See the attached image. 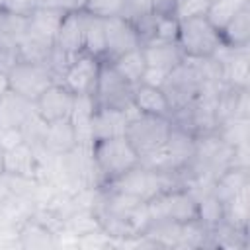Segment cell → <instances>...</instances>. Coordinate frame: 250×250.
Wrapping results in <instances>:
<instances>
[{"instance_id":"obj_1","label":"cell","mask_w":250,"mask_h":250,"mask_svg":"<svg viewBox=\"0 0 250 250\" xmlns=\"http://www.w3.org/2000/svg\"><path fill=\"white\" fill-rule=\"evenodd\" d=\"M90 156L94 162V170L102 176L105 184L113 182L115 178L141 164L137 148L125 135L94 139L90 143Z\"/></svg>"},{"instance_id":"obj_2","label":"cell","mask_w":250,"mask_h":250,"mask_svg":"<svg viewBox=\"0 0 250 250\" xmlns=\"http://www.w3.org/2000/svg\"><path fill=\"white\" fill-rule=\"evenodd\" d=\"M178 47L186 61H211L221 47L219 31L207 21V18H191L180 21Z\"/></svg>"},{"instance_id":"obj_3","label":"cell","mask_w":250,"mask_h":250,"mask_svg":"<svg viewBox=\"0 0 250 250\" xmlns=\"http://www.w3.org/2000/svg\"><path fill=\"white\" fill-rule=\"evenodd\" d=\"M8 88L10 92L35 102L37 96L49 88L57 80V74L49 66V62H37V61H27V59H18L8 70Z\"/></svg>"},{"instance_id":"obj_4","label":"cell","mask_w":250,"mask_h":250,"mask_svg":"<svg viewBox=\"0 0 250 250\" xmlns=\"http://www.w3.org/2000/svg\"><path fill=\"white\" fill-rule=\"evenodd\" d=\"M113 191L137 197L141 201H150L154 195H158L160 191L168 189L170 186L166 184V172L148 168L145 164H139L135 168H131L129 172H125L123 176L115 178L113 182L107 184Z\"/></svg>"},{"instance_id":"obj_5","label":"cell","mask_w":250,"mask_h":250,"mask_svg":"<svg viewBox=\"0 0 250 250\" xmlns=\"http://www.w3.org/2000/svg\"><path fill=\"white\" fill-rule=\"evenodd\" d=\"M172 119H160V117H148L141 113H133L129 117V125L125 131V137L133 143L139 156L145 158L146 154L160 148L170 133Z\"/></svg>"},{"instance_id":"obj_6","label":"cell","mask_w":250,"mask_h":250,"mask_svg":"<svg viewBox=\"0 0 250 250\" xmlns=\"http://www.w3.org/2000/svg\"><path fill=\"white\" fill-rule=\"evenodd\" d=\"M100 66L102 59H96L88 53H78L64 64V68L59 74V82L64 84L74 96H94Z\"/></svg>"},{"instance_id":"obj_7","label":"cell","mask_w":250,"mask_h":250,"mask_svg":"<svg viewBox=\"0 0 250 250\" xmlns=\"http://www.w3.org/2000/svg\"><path fill=\"white\" fill-rule=\"evenodd\" d=\"M131 96H133V84H129L123 76H119V72L113 68L109 61H102L100 76H98V84L94 92L96 105L129 109L133 107Z\"/></svg>"},{"instance_id":"obj_8","label":"cell","mask_w":250,"mask_h":250,"mask_svg":"<svg viewBox=\"0 0 250 250\" xmlns=\"http://www.w3.org/2000/svg\"><path fill=\"white\" fill-rule=\"evenodd\" d=\"M86 21H88V14L82 8H72L64 12L55 35V45H53V55L61 57L64 64L74 55L82 53Z\"/></svg>"},{"instance_id":"obj_9","label":"cell","mask_w":250,"mask_h":250,"mask_svg":"<svg viewBox=\"0 0 250 250\" xmlns=\"http://www.w3.org/2000/svg\"><path fill=\"white\" fill-rule=\"evenodd\" d=\"M74 102H76V96L64 84L53 82L49 88H45L37 96V100L33 102V111L37 119L43 123L62 121V119H70Z\"/></svg>"},{"instance_id":"obj_10","label":"cell","mask_w":250,"mask_h":250,"mask_svg":"<svg viewBox=\"0 0 250 250\" xmlns=\"http://www.w3.org/2000/svg\"><path fill=\"white\" fill-rule=\"evenodd\" d=\"M105 59L104 61H113L119 55L137 49L143 45V37L139 27L121 16L105 18Z\"/></svg>"},{"instance_id":"obj_11","label":"cell","mask_w":250,"mask_h":250,"mask_svg":"<svg viewBox=\"0 0 250 250\" xmlns=\"http://www.w3.org/2000/svg\"><path fill=\"white\" fill-rule=\"evenodd\" d=\"M131 105L137 113L148 115V117H160V119H172L174 109L170 104L168 94L162 88L148 86V84H135Z\"/></svg>"},{"instance_id":"obj_12","label":"cell","mask_w":250,"mask_h":250,"mask_svg":"<svg viewBox=\"0 0 250 250\" xmlns=\"http://www.w3.org/2000/svg\"><path fill=\"white\" fill-rule=\"evenodd\" d=\"M0 164H2V174L10 178H25V180L35 178L39 168L37 152L33 150L29 141L0 152Z\"/></svg>"},{"instance_id":"obj_13","label":"cell","mask_w":250,"mask_h":250,"mask_svg":"<svg viewBox=\"0 0 250 250\" xmlns=\"http://www.w3.org/2000/svg\"><path fill=\"white\" fill-rule=\"evenodd\" d=\"M129 109H119V107H104L96 105L90 121V131H92V141L94 139H104V137H115V135H125L131 111Z\"/></svg>"},{"instance_id":"obj_14","label":"cell","mask_w":250,"mask_h":250,"mask_svg":"<svg viewBox=\"0 0 250 250\" xmlns=\"http://www.w3.org/2000/svg\"><path fill=\"white\" fill-rule=\"evenodd\" d=\"M41 146L51 152L53 156H62L78 146L76 141V131L70 119L62 121H53V123H43L41 129Z\"/></svg>"},{"instance_id":"obj_15","label":"cell","mask_w":250,"mask_h":250,"mask_svg":"<svg viewBox=\"0 0 250 250\" xmlns=\"http://www.w3.org/2000/svg\"><path fill=\"white\" fill-rule=\"evenodd\" d=\"M146 66L162 68L166 72H174L178 66L186 62L184 53L180 51L178 43H164V41H145L143 45Z\"/></svg>"},{"instance_id":"obj_16","label":"cell","mask_w":250,"mask_h":250,"mask_svg":"<svg viewBox=\"0 0 250 250\" xmlns=\"http://www.w3.org/2000/svg\"><path fill=\"white\" fill-rule=\"evenodd\" d=\"M33 102L14 94L6 92L0 100V129H18L25 127L29 117H33Z\"/></svg>"},{"instance_id":"obj_17","label":"cell","mask_w":250,"mask_h":250,"mask_svg":"<svg viewBox=\"0 0 250 250\" xmlns=\"http://www.w3.org/2000/svg\"><path fill=\"white\" fill-rule=\"evenodd\" d=\"M221 45H225L227 49H248V41H250V6H246L244 10H240L232 20H229L221 29Z\"/></svg>"},{"instance_id":"obj_18","label":"cell","mask_w":250,"mask_h":250,"mask_svg":"<svg viewBox=\"0 0 250 250\" xmlns=\"http://www.w3.org/2000/svg\"><path fill=\"white\" fill-rule=\"evenodd\" d=\"M18 232H20V246L23 248H49L57 244L55 240L57 234L45 223L31 217H27L21 227H18Z\"/></svg>"},{"instance_id":"obj_19","label":"cell","mask_w":250,"mask_h":250,"mask_svg":"<svg viewBox=\"0 0 250 250\" xmlns=\"http://www.w3.org/2000/svg\"><path fill=\"white\" fill-rule=\"evenodd\" d=\"M113 64V68L119 72V76H123L129 84H139L141 82V76L146 68V61H145V53H143V47H137V49H131L123 55H119L117 59L109 61Z\"/></svg>"},{"instance_id":"obj_20","label":"cell","mask_w":250,"mask_h":250,"mask_svg":"<svg viewBox=\"0 0 250 250\" xmlns=\"http://www.w3.org/2000/svg\"><path fill=\"white\" fill-rule=\"evenodd\" d=\"M82 53H88V55L102 59V61L105 59V23H104V18H96V16L88 14Z\"/></svg>"},{"instance_id":"obj_21","label":"cell","mask_w":250,"mask_h":250,"mask_svg":"<svg viewBox=\"0 0 250 250\" xmlns=\"http://www.w3.org/2000/svg\"><path fill=\"white\" fill-rule=\"evenodd\" d=\"M197 201V215L195 221L205 229V230H213L215 227H219L225 221V205L223 201L209 191L205 197L195 199Z\"/></svg>"},{"instance_id":"obj_22","label":"cell","mask_w":250,"mask_h":250,"mask_svg":"<svg viewBox=\"0 0 250 250\" xmlns=\"http://www.w3.org/2000/svg\"><path fill=\"white\" fill-rule=\"evenodd\" d=\"M250 6V0H213L205 14L207 21L219 31L229 20H232L240 10Z\"/></svg>"},{"instance_id":"obj_23","label":"cell","mask_w":250,"mask_h":250,"mask_svg":"<svg viewBox=\"0 0 250 250\" xmlns=\"http://www.w3.org/2000/svg\"><path fill=\"white\" fill-rule=\"evenodd\" d=\"M125 0H82V10L96 18H113L123 14Z\"/></svg>"},{"instance_id":"obj_24","label":"cell","mask_w":250,"mask_h":250,"mask_svg":"<svg viewBox=\"0 0 250 250\" xmlns=\"http://www.w3.org/2000/svg\"><path fill=\"white\" fill-rule=\"evenodd\" d=\"M209 0H174L172 14L182 21V20H191V18H203L209 10Z\"/></svg>"},{"instance_id":"obj_25","label":"cell","mask_w":250,"mask_h":250,"mask_svg":"<svg viewBox=\"0 0 250 250\" xmlns=\"http://www.w3.org/2000/svg\"><path fill=\"white\" fill-rule=\"evenodd\" d=\"M170 72L162 70V68H154V66H146L143 76H141V84H148V86H156V88H164L166 80H168Z\"/></svg>"},{"instance_id":"obj_26","label":"cell","mask_w":250,"mask_h":250,"mask_svg":"<svg viewBox=\"0 0 250 250\" xmlns=\"http://www.w3.org/2000/svg\"><path fill=\"white\" fill-rule=\"evenodd\" d=\"M10 88H8V76H6V70H0V100H2V96L8 92Z\"/></svg>"},{"instance_id":"obj_27","label":"cell","mask_w":250,"mask_h":250,"mask_svg":"<svg viewBox=\"0 0 250 250\" xmlns=\"http://www.w3.org/2000/svg\"><path fill=\"white\" fill-rule=\"evenodd\" d=\"M209 2H213V0H209Z\"/></svg>"},{"instance_id":"obj_28","label":"cell","mask_w":250,"mask_h":250,"mask_svg":"<svg viewBox=\"0 0 250 250\" xmlns=\"http://www.w3.org/2000/svg\"><path fill=\"white\" fill-rule=\"evenodd\" d=\"M150 2H152V0H150Z\"/></svg>"}]
</instances>
